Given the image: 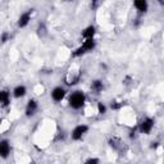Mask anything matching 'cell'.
I'll return each instance as SVG.
<instances>
[{
	"mask_svg": "<svg viewBox=\"0 0 164 164\" xmlns=\"http://www.w3.org/2000/svg\"><path fill=\"white\" fill-rule=\"evenodd\" d=\"M85 103V95L81 91H76L69 97V105L73 109H80Z\"/></svg>",
	"mask_w": 164,
	"mask_h": 164,
	"instance_id": "obj_1",
	"label": "cell"
},
{
	"mask_svg": "<svg viewBox=\"0 0 164 164\" xmlns=\"http://www.w3.org/2000/svg\"><path fill=\"white\" fill-rule=\"evenodd\" d=\"M94 46H95L94 40H92V39L86 40L84 45H82L80 49H77V51L74 53V55H76V57H78V55H81V54H84V53H86V51L92 50V49H94Z\"/></svg>",
	"mask_w": 164,
	"mask_h": 164,
	"instance_id": "obj_2",
	"label": "cell"
},
{
	"mask_svg": "<svg viewBox=\"0 0 164 164\" xmlns=\"http://www.w3.org/2000/svg\"><path fill=\"white\" fill-rule=\"evenodd\" d=\"M87 126H77V127L74 128L73 133H72V139L73 140H80L82 137V135L87 132Z\"/></svg>",
	"mask_w": 164,
	"mask_h": 164,
	"instance_id": "obj_3",
	"label": "cell"
},
{
	"mask_svg": "<svg viewBox=\"0 0 164 164\" xmlns=\"http://www.w3.org/2000/svg\"><path fill=\"white\" fill-rule=\"evenodd\" d=\"M153 126H154V121L150 119V118H147V119H145L143 123H141L140 130H141V132H143V133H150Z\"/></svg>",
	"mask_w": 164,
	"mask_h": 164,
	"instance_id": "obj_4",
	"label": "cell"
},
{
	"mask_svg": "<svg viewBox=\"0 0 164 164\" xmlns=\"http://www.w3.org/2000/svg\"><path fill=\"white\" fill-rule=\"evenodd\" d=\"M64 94H65V91L62 89V87H57V89L53 90L51 96H53V99L55 100V101H61L63 97H64Z\"/></svg>",
	"mask_w": 164,
	"mask_h": 164,
	"instance_id": "obj_5",
	"label": "cell"
},
{
	"mask_svg": "<svg viewBox=\"0 0 164 164\" xmlns=\"http://www.w3.org/2000/svg\"><path fill=\"white\" fill-rule=\"evenodd\" d=\"M9 153H10V146L8 144V141L7 140L2 141V144H0V154H2V156L7 158Z\"/></svg>",
	"mask_w": 164,
	"mask_h": 164,
	"instance_id": "obj_6",
	"label": "cell"
},
{
	"mask_svg": "<svg viewBox=\"0 0 164 164\" xmlns=\"http://www.w3.org/2000/svg\"><path fill=\"white\" fill-rule=\"evenodd\" d=\"M36 109H37V103H36L35 100H30V101H28V105H27V109H26L27 117L34 116L35 112H36Z\"/></svg>",
	"mask_w": 164,
	"mask_h": 164,
	"instance_id": "obj_7",
	"label": "cell"
},
{
	"mask_svg": "<svg viewBox=\"0 0 164 164\" xmlns=\"http://www.w3.org/2000/svg\"><path fill=\"white\" fill-rule=\"evenodd\" d=\"M31 18V12H26L21 15V18H19V22H18V26L19 27H25L27 23H28V21Z\"/></svg>",
	"mask_w": 164,
	"mask_h": 164,
	"instance_id": "obj_8",
	"label": "cell"
},
{
	"mask_svg": "<svg viewBox=\"0 0 164 164\" xmlns=\"http://www.w3.org/2000/svg\"><path fill=\"white\" fill-rule=\"evenodd\" d=\"M135 7L137 8L140 12H146L147 3L145 2V0H136V2H135Z\"/></svg>",
	"mask_w": 164,
	"mask_h": 164,
	"instance_id": "obj_9",
	"label": "cell"
},
{
	"mask_svg": "<svg viewBox=\"0 0 164 164\" xmlns=\"http://www.w3.org/2000/svg\"><path fill=\"white\" fill-rule=\"evenodd\" d=\"M94 34H95V28H94L92 26H90V27H87V28H86L84 32H82V36L86 37L87 40H90V39H92Z\"/></svg>",
	"mask_w": 164,
	"mask_h": 164,
	"instance_id": "obj_10",
	"label": "cell"
},
{
	"mask_svg": "<svg viewBox=\"0 0 164 164\" xmlns=\"http://www.w3.org/2000/svg\"><path fill=\"white\" fill-rule=\"evenodd\" d=\"M25 94H26V87L25 86H18L14 89V96L15 97H22V96H25Z\"/></svg>",
	"mask_w": 164,
	"mask_h": 164,
	"instance_id": "obj_11",
	"label": "cell"
},
{
	"mask_svg": "<svg viewBox=\"0 0 164 164\" xmlns=\"http://www.w3.org/2000/svg\"><path fill=\"white\" fill-rule=\"evenodd\" d=\"M0 97H2V103L4 107H7L9 104V95L7 91H2V94H0Z\"/></svg>",
	"mask_w": 164,
	"mask_h": 164,
	"instance_id": "obj_12",
	"label": "cell"
},
{
	"mask_svg": "<svg viewBox=\"0 0 164 164\" xmlns=\"http://www.w3.org/2000/svg\"><path fill=\"white\" fill-rule=\"evenodd\" d=\"M92 89H94L96 92H100L103 90V84L100 81H95L94 84H92Z\"/></svg>",
	"mask_w": 164,
	"mask_h": 164,
	"instance_id": "obj_13",
	"label": "cell"
},
{
	"mask_svg": "<svg viewBox=\"0 0 164 164\" xmlns=\"http://www.w3.org/2000/svg\"><path fill=\"white\" fill-rule=\"evenodd\" d=\"M97 107H99V113H100V114H104V113H105V107H104L101 103H99V105H97Z\"/></svg>",
	"mask_w": 164,
	"mask_h": 164,
	"instance_id": "obj_14",
	"label": "cell"
},
{
	"mask_svg": "<svg viewBox=\"0 0 164 164\" xmlns=\"http://www.w3.org/2000/svg\"><path fill=\"white\" fill-rule=\"evenodd\" d=\"M85 164H99V160L95 159V158H94V159H89V160H87Z\"/></svg>",
	"mask_w": 164,
	"mask_h": 164,
	"instance_id": "obj_15",
	"label": "cell"
},
{
	"mask_svg": "<svg viewBox=\"0 0 164 164\" xmlns=\"http://www.w3.org/2000/svg\"><path fill=\"white\" fill-rule=\"evenodd\" d=\"M7 39H8V35H7V34H3V39H2V40H3V42L7 41Z\"/></svg>",
	"mask_w": 164,
	"mask_h": 164,
	"instance_id": "obj_16",
	"label": "cell"
},
{
	"mask_svg": "<svg viewBox=\"0 0 164 164\" xmlns=\"http://www.w3.org/2000/svg\"><path fill=\"white\" fill-rule=\"evenodd\" d=\"M119 107H121L119 104H112V108H113V109H118Z\"/></svg>",
	"mask_w": 164,
	"mask_h": 164,
	"instance_id": "obj_17",
	"label": "cell"
},
{
	"mask_svg": "<svg viewBox=\"0 0 164 164\" xmlns=\"http://www.w3.org/2000/svg\"><path fill=\"white\" fill-rule=\"evenodd\" d=\"M156 146H158V143H153V145H151V147H153V149H155Z\"/></svg>",
	"mask_w": 164,
	"mask_h": 164,
	"instance_id": "obj_18",
	"label": "cell"
}]
</instances>
